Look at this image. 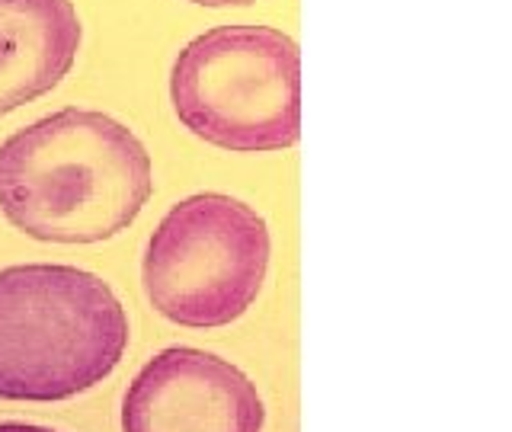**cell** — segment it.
I'll use <instances>...</instances> for the list:
<instances>
[{
    "mask_svg": "<svg viewBox=\"0 0 512 432\" xmlns=\"http://www.w3.org/2000/svg\"><path fill=\"white\" fill-rule=\"evenodd\" d=\"M269 250V228L256 208L224 192H199L176 202L144 247V295L170 324L228 327L260 295Z\"/></svg>",
    "mask_w": 512,
    "mask_h": 432,
    "instance_id": "4",
    "label": "cell"
},
{
    "mask_svg": "<svg viewBox=\"0 0 512 432\" xmlns=\"http://www.w3.org/2000/svg\"><path fill=\"white\" fill-rule=\"evenodd\" d=\"M263 423L256 384L192 346L157 352L122 397V432H263Z\"/></svg>",
    "mask_w": 512,
    "mask_h": 432,
    "instance_id": "5",
    "label": "cell"
},
{
    "mask_svg": "<svg viewBox=\"0 0 512 432\" xmlns=\"http://www.w3.org/2000/svg\"><path fill=\"white\" fill-rule=\"evenodd\" d=\"M154 192L141 138L100 109H58L0 141V212L32 240L100 244Z\"/></svg>",
    "mask_w": 512,
    "mask_h": 432,
    "instance_id": "1",
    "label": "cell"
},
{
    "mask_svg": "<svg viewBox=\"0 0 512 432\" xmlns=\"http://www.w3.org/2000/svg\"><path fill=\"white\" fill-rule=\"evenodd\" d=\"M80 42L74 0H0V116L55 90Z\"/></svg>",
    "mask_w": 512,
    "mask_h": 432,
    "instance_id": "6",
    "label": "cell"
},
{
    "mask_svg": "<svg viewBox=\"0 0 512 432\" xmlns=\"http://www.w3.org/2000/svg\"><path fill=\"white\" fill-rule=\"evenodd\" d=\"M128 317L87 269L26 263L0 269V400H68L116 372Z\"/></svg>",
    "mask_w": 512,
    "mask_h": 432,
    "instance_id": "2",
    "label": "cell"
},
{
    "mask_svg": "<svg viewBox=\"0 0 512 432\" xmlns=\"http://www.w3.org/2000/svg\"><path fill=\"white\" fill-rule=\"evenodd\" d=\"M176 119L234 154L285 151L301 138V52L272 26H215L170 68Z\"/></svg>",
    "mask_w": 512,
    "mask_h": 432,
    "instance_id": "3",
    "label": "cell"
},
{
    "mask_svg": "<svg viewBox=\"0 0 512 432\" xmlns=\"http://www.w3.org/2000/svg\"><path fill=\"white\" fill-rule=\"evenodd\" d=\"M0 432H58L48 426H29V423H0Z\"/></svg>",
    "mask_w": 512,
    "mask_h": 432,
    "instance_id": "8",
    "label": "cell"
},
{
    "mask_svg": "<svg viewBox=\"0 0 512 432\" xmlns=\"http://www.w3.org/2000/svg\"><path fill=\"white\" fill-rule=\"evenodd\" d=\"M186 4H196V7H244V4H253V0H186Z\"/></svg>",
    "mask_w": 512,
    "mask_h": 432,
    "instance_id": "7",
    "label": "cell"
}]
</instances>
